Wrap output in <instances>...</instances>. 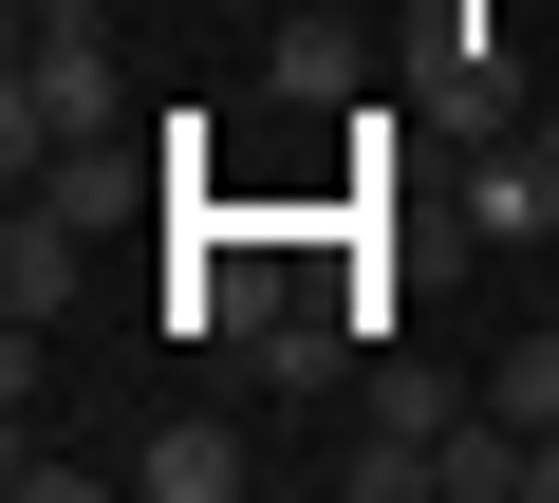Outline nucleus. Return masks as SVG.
Returning a JSON list of instances; mask_svg holds the SVG:
<instances>
[{
  "instance_id": "1",
  "label": "nucleus",
  "mask_w": 559,
  "mask_h": 503,
  "mask_svg": "<svg viewBox=\"0 0 559 503\" xmlns=\"http://www.w3.org/2000/svg\"><path fill=\"white\" fill-rule=\"evenodd\" d=\"M131 94H112V20H94V0H38V38H20V75H0V149H94Z\"/></svg>"
},
{
  "instance_id": "2",
  "label": "nucleus",
  "mask_w": 559,
  "mask_h": 503,
  "mask_svg": "<svg viewBox=\"0 0 559 503\" xmlns=\"http://www.w3.org/2000/svg\"><path fill=\"white\" fill-rule=\"evenodd\" d=\"M429 94H448L466 131H522V38L485 20V0H448V38H429Z\"/></svg>"
},
{
  "instance_id": "3",
  "label": "nucleus",
  "mask_w": 559,
  "mask_h": 503,
  "mask_svg": "<svg viewBox=\"0 0 559 503\" xmlns=\"http://www.w3.org/2000/svg\"><path fill=\"white\" fill-rule=\"evenodd\" d=\"M224 484H242V429H205V410H168L131 447V503H224Z\"/></svg>"
},
{
  "instance_id": "4",
  "label": "nucleus",
  "mask_w": 559,
  "mask_h": 503,
  "mask_svg": "<svg viewBox=\"0 0 559 503\" xmlns=\"http://www.w3.org/2000/svg\"><path fill=\"white\" fill-rule=\"evenodd\" d=\"M20 205H57V224L94 242V224L131 205V149H112V131H94V149H38V168H20Z\"/></svg>"
},
{
  "instance_id": "5",
  "label": "nucleus",
  "mask_w": 559,
  "mask_h": 503,
  "mask_svg": "<svg viewBox=\"0 0 559 503\" xmlns=\"http://www.w3.org/2000/svg\"><path fill=\"white\" fill-rule=\"evenodd\" d=\"M57 299H75V224L20 205V224H0V318H57Z\"/></svg>"
},
{
  "instance_id": "6",
  "label": "nucleus",
  "mask_w": 559,
  "mask_h": 503,
  "mask_svg": "<svg viewBox=\"0 0 559 503\" xmlns=\"http://www.w3.org/2000/svg\"><path fill=\"white\" fill-rule=\"evenodd\" d=\"M485 410H503V429H559V318H522V336L485 355Z\"/></svg>"
},
{
  "instance_id": "7",
  "label": "nucleus",
  "mask_w": 559,
  "mask_h": 503,
  "mask_svg": "<svg viewBox=\"0 0 559 503\" xmlns=\"http://www.w3.org/2000/svg\"><path fill=\"white\" fill-rule=\"evenodd\" d=\"M336 336H355V299L336 318H261L242 355H261V392H336Z\"/></svg>"
},
{
  "instance_id": "8",
  "label": "nucleus",
  "mask_w": 559,
  "mask_h": 503,
  "mask_svg": "<svg viewBox=\"0 0 559 503\" xmlns=\"http://www.w3.org/2000/svg\"><path fill=\"white\" fill-rule=\"evenodd\" d=\"M448 503H522V429H503V410L448 429Z\"/></svg>"
},
{
  "instance_id": "9",
  "label": "nucleus",
  "mask_w": 559,
  "mask_h": 503,
  "mask_svg": "<svg viewBox=\"0 0 559 503\" xmlns=\"http://www.w3.org/2000/svg\"><path fill=\"white\" fill-rule=\"evenodd\" d=\"M522 503H559V429H522Z\"/></svg>"
},
{
  "instance_id": "10",
  "label": "nucleus",
  "mask_w": 559,
  "mask_h": 503,
  "mask_svg": "<svg viewBox=\"0 0 559 503\" xmlns=\"http://www.w3.org/2000/svg\"><path fill=\"white\" fill-rule=\"evenodd\" d=\"M522 149H540V168H559V94H540V131H522Z\"/></svg>"
},
{
  "instance_id": "11",
  "label": "nucleus",
  "mask_w": 559,
  "mask_h": 503,
  "mask_svg": "<svg viewBox=\"0 0 559 503\" xmlns=\"http://www.w3.org/2000/svg\"><path fill=\"white\" fill-rule=\"evenodd\" d=\"M540 75H559V57H540Z\"/></svg>"
}]
</instances>
